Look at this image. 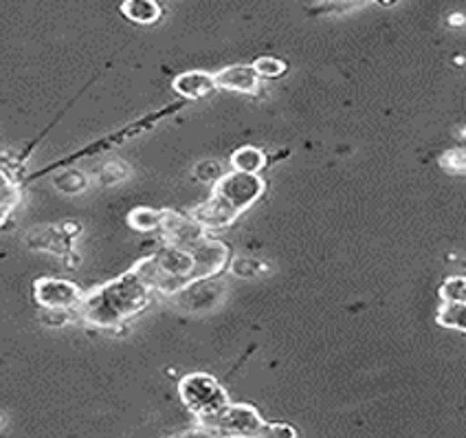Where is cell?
I'll list each match as a JSON object with an SVG mask.
<instances>
[{"mask_svg":"<svg viewBox=\"0 0 466 438\" xmlns=\"http://www.w3.org/2000/svg\"><path fill=\"white\" fill-rule=\"evenodd\" d=\"M216 88L242 95H256L262 87V80L251 65H231L222 71L214 73Z\"/></svg>","mask_w":466,"mask_h":438,"instance_id":"cell-10","label":"cell"},{"mask_svg":"<svg viewBox=\"0 0 466 438\" xmlns=\"http://www.w3.org/2000/svg\"><path fill=\"white\" fill-rule=\"evenodd\" d=\"M330 3H341V5H348V3H359V0H330Z\"/></svg>","mask_w":466,"mask_h":438,"instance_id":"cell-27","label":"cell"},{"mask_svg":"<svg viewBox=\"0 0 466 438\" xmlns=\"http://www.w3.org/2000/svg\"><path fill=\"white\" fill-rule=\"evenodd\" d=\"M209 432V436H262L267 421L259 416V412L253 405L247 403H231L222 408L218 414L200 421Z\"/></svg>","mask_w":466,"mask_h":438,"instance_id":"cell-4","label":"cell"},{"mask_svg":"<svg viewBox=\"0 0 466 438\" xmlns=\"http://www.w3.org/2000/svg\"><path fill=\"white\" fill-rule=\"evenodd\" d=\"M163 223V209H152V208H135L128 214V225L135 231L141 234H150V231H158Z\"/></svg>","mask_w":466,"mask_h":438,"instance_id":"cell-14","label":"cell"},{"mask_svg":"<svg viewBox=\"0 0 466 438\" xmlns=\"http://www.w3.org/2000/svg\"><path fill=\"white\" fill-rule=\"evenodd\" d=\"M0 197H20V189L14 183V178L0 168Z\"/></svg>","mask_w":466,"mask_h":438,"instance_id":"cell-25","label":"cell"},{"mask_svg":"<svg viewBox=\"0 0 466 438\" xmlns=\"http://www.w3.org/2000/svg\"><path fill=\"white\" fill-rule=\"evenodd\" d=\"M172 88L185 99H203L211 95L216 88L214 73L208 71H185L172 80Z\"/></svg>","mask_w":466,"mask_h":438,"instance_id":"cell-11","label":"cell"},{"mask_svg":"<svg viewBox=\"0 0 466 438\" xmlns=\"http://www.w3.org/2000/svg\"><path fill=\"white\" fill-rule=\"evenodd\" d=\"M436 320L444 329L466 332V302H442Z\"/></svg>","mask_w":466,"mask_h":438,"instance_id":"cell-15","label":"cell"},{"mask_svg":"<svg viewBox=\"0 0 466 438\" xmlns=\"http://www.w3.org/2000/svg\"><path fill=\"white\" fill-rule=\"evenodd\" d=\"M379 3H380V5H394L396 0H379Z\"/></svg>","mask_w":466,"mask_h":438,"instance_id":"cell-28","label":"cell"},{"mask_svg":"<svg viewBox=\"0 0 466 438\" xmlns=\"http://www.w3.org/2000/svg\"><path fill=\"white\" fill-rule=\"evenodd\" d=\"M135 273L139 276L152 293L177 295L192 284L194 258L189 250L177 245H167L157 250L152 256L137 262Z\"/></svg>","mask_w":466,"mask_h":438,"instance_id":"cell-2","label":"cell"},{"mask_svg":"<svg viewBox=\"0 0 466 438\" xmlns=\"http://www.w3.org/2000/svg\"><path fill=\"white\" fill-rule=\"evenodd\" d=\"M189 253L194 258V273L192 282L196 280H209L229 265V247L222 240L209 239V236H203L196 245L189 247Z\"/></svg>","mask_w":466,"mask_h":438,"instance_id":"cell-7","label":"cell"},{"mask_svg":"<svg viewBox=\"0 0 466 438\" xmlns=\"http://www.w3.org/2000/svg\"><path fill=\"white\" fill-rule=\"evenodd\" d=\"M126 174H128V168H126L124 163L110 161V163H106L104 170H102V183H106V186H110V183L124 181Z\"/></svg>","mask_w":466,"mask_h":438,"instance_id":"cell-22","label":"cell"},{"mask_svg":"<svg viewBox=\"0 0 466 438\" xmlns=\"http://www.w3.org/2000/svg\"><path fill=\"white\" fill-rule=\"evenodd\" d=\"M53 186L60 189L62 194H68V197H76V194H82L84 189L88 188V177L79 170H65L56 174L53 178Z\"/></svg>","mask_w":466,"mask_h":438,"instance_id":"cell-16","label":"cell"},{"mask_svg":"<svg viewBox=\"0 0 466 438\" xmlns=\"http://www.w3.org/2000/svg\"><path fill=\"white\" fill-rule=\"evenodd\" d=\"M222 174H225V168H222V163L216 159H205L194 168V177L198 178L200 183H218Z\"/></svg>","mask_w":466,"mask_h":438,"instance_id":"cell-20","label":"cell"},{"mask_svg":"<svg viewBox=\"0 0 466 438\" xmlns=\"http://www.w3.org/2000/svg\"><path fill=\"white\" fill-rule=\"evenodd\" d=\"M121 14L135 25H155L161 20V5L158 0H124Z\"/></svg>","mask_w":466,"mask_h":438,"instance_id":"cell-12","label":"cell"},{"mask_svg":"<svg viewBox=\"0 0 466 438\" xmlns=\"http://www.w3.org/2000/svg\"><path fill=\"white\" fill-rule=\"evenodd\" d=\"M264 181L259 174H247V172H225L218 183H216L214 194L225 200L229 208L236 209L238 214L247 212L248 208L258 203L259 197L264 194Z\"/></svg>","mask_w":466,"mask_h":438,"instance_id":"cell-5","label":"cell"},{"mask_svg":"<svg viewBox=\"0 0 466 438\" xmlns=\"http://www.w3.org/2000/svg\"><path fill=\"white\" fill-rule=\"evenodd\" d=\"M0 425H3V416H0Z\"/></svg>","mask_w":466,"mask_h":438,"instance_id":"cell-29","label":"cell"},{"mask_svg":"<svg viewBox=\"0 0 466 438\" xmlns=\"http://www.w3.org/2000/svg\"><path fill=\"white\" fill-rule=\"evenodd\" d=\"M262 436H278V438H295L299 436V432L289 423H267L264 425Z\"/></svg>","mask_w":466,"mask_h":438,"instance_id":"cell-23","label":"cell"},{"mask_svg":"<svg viewBox=\"0 0 466 438\" xmlns=\"http://www.w3.org/2000/svg\"><path fill=\"white\" fill-rule=\"evenodd\" d=\"M251 66L256 68L259 80H278V77L284 76L286 68H289L284 60H279V57H273V56L258 57Z\"/></svg>","mask_w":466,"mask_h":438,"instance_id":"cell-18","label":"cell"},{"mask_svg":"<svg viewBox=\"0 0 466 438\" xmlns=\"http://www.w3.org/2000/svg\"><path fill=\"white\" fill-rule=\"evenodd\" d=\"M150 295L152 291L137 276L135 269H128L119 278L84 293L77 313L86 324L97 329H119L150 304Z\"/></svg>","mask_w":466,"mask_h":438,"instance_id":"cell-1","label":"cell"},{"mask_svg":"<svg viewBox=\"0 0 466 438\" xmlns=\"http://www.w3.org/2000/svg\"><path fill=\"white\" fill-rule=\"evenodd\" d=\"M158 231H161L167 245L185 247V250H189V247L196 245L203 236H208V231L196 223L192 216L167 212V209H163V223Z\"/></svg>","mask_w":466,"mask_h":438,"instance_id":"cell-8","label":"cell"},{"mask_svg":"<svg viewBox=\"0 0 466 438\" xmlns=\"http://www.w3.org/2000/svg\"><path fill=\"white\" fill-rule=\"evenodd\" d=\"M442 302H466V278L453 276L447 278L441 287Z\"/></svg>","mask_w":466,"mask_h":438,"instance_id":"cell-19","label":"cell"},{"mask_svg":"<svg viewBox=\"0 0 466 438\" xmlns=\"http://www.w3.org/2000/svg\"><path fill=\"white\" fill-rule=\"evenodd\" d=\"M264 166H267V155L259 148L242 146L231 155V170L259 174L264 170Z\"/></svg>","mask_w":466,"mask_h":438,"instance_id":"cell-13","label":"cell"},{"mask_svg":"<svg viewBox=\"0 0 466 438\" xmlns=\"http://www.w3.org/2000/svg\"><path fill=\"white\" fill-rule=\"evenodd\" d=\"M178 397L183 405L196 416V421H205L218 414L222 408L229 405L225 388L208 372H189L178 383Z\"/></svg>","mask_w":466,"mask_h":438,"instance_id":"cell-3","label":"cell"},{"mask_svg":"<svg viewBox=\"0 0 466 438\" xmlns=\"http://www.w3.org/2000/svg\"><path fill=\"white\" fill-rule=\"evenodd\" d=\"M462 23H464V15L462 14L449 15V25H462Z\"/></svg>","mask_w":466,"mask_h":438,"instance_id":"cell-26","label":"cell"},{"mask_svg":"<svg viewBox=\"0 0 466 438\" xmlns=\"http://www.w3.org/2000/svg\"><path fill=\"white\" fill-rule=\"evenodd\" d=\"M34 298L42 309L49 311H77L84 291L76 282L65 278H38L34 282Z\"/></svg>","mask_w":466,"mask_h":438,"instance_id":"cell-6","label":"cell"},{"mask_svg":"<svg viewBox=\"0 0 466 438\" xmlns=\"http://www.w3.org/2000/svg\"><path fill=\"white\" fill-rule=\"evenodd\" d=\"M441 166L444 170L453 174H462L466 170V155L462 148H455V150H447L441 157Z\"/></svg>","mask_w":466,"mask_h":438,"instance_id":"cell-21","label":"cell"},{"mask_svg":"<svg viewBox=\"0 0 466 438\" xmlns=\"http://www.w3.org/2000/svg\"><path fill=\"white\" fill-rule=\"evenodd\" d=\"M229 271L233 278L256 280L267 271V265L256 260V258H233V260H229Z\"/></svg>","mask_w":466,"mask_h":438,"instance_id":"cell-17","label":"cell"},{"mask_svg":"<svg viewBox=\"0 0 466 438\" xmlns=\"http://www.w3.org/2000/svg\"><path fill=\"white\" fill-rule=\"evenodd\" d=\"M189 216H192L196 223L203 227L205 231H222L236 223V219L240 214H238L233 208H229V205H227L220 197L211 194L205 203H200L198 208H194V212Z\"/></svg>","mask_w":466,"mask_h":438,"instance_id":"cell-9","label":"cell"},{"mask_svg":"<svg viewBox=\"0 0 466 438\" xmlns=\"http://www.w3.org/2000/svg\"><path fill=\"white\" fill-rule=\"evenodd\" d=\"M20 197H0V227L9 220V216L18 208Z\"/></svg>","mask_w":466,"mask_h":438,"instance_id":"cell-24","label":"cell"}]
</instances>
